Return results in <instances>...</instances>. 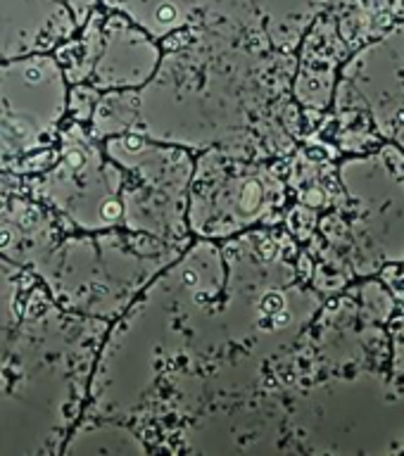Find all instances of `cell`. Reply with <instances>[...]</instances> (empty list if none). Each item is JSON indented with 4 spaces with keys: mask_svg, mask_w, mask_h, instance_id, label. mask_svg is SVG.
Listing matches in <instances>:
<instances>
[{
    "mask_svg": "<svg viewBox=\"0 0 404 456\" xmlns=\"http://www.w3.org/2000/svg\"><path fill=\"white\" fill-rule=\"evenodd\" d=\"M103 321L64 316L53 302L20 319L0 356V454L60 452L78 419Z\"/></svg>",
    "mask_w": 404,
    "mask_h": 456,
    "instance_id": "obj_1",
    "label": "cell"
},
{
    "mask_svg": "<svg viewBox=\"0 0 404 456\" xmlns=\"http://www.w3.org/2000/svg\"><path fill=\"white\" fill-rule=\"evenodd\" d=\"M70 112V81L57 55L0 64V171L50 152Z\"/></svg>",
    "mask_w": 404,
    "mask_h": 456,
    "instance_id": "obj_2",
    "label": "cell"
},
{
    "mask_svg": "<svg viewBox=\"0 0 404 456\" xmlns=\"http://www.w3.org/2000/svg\"><path fill=\"white\" fill-rule=\"evenodd\" d=\"M84 31L88 34L86 27ZM71 43L81 48V57L57 55L64 77L93 91H136L148 84L162 57L155 38L121 14L93 28L88 38H71Z\"/></svg>",
    "mask_w": 404,
    "mask_h": 456,
    "instance_id": "obj_3",
    "label": "cell"
},
{
    "mask_svg": "<svg viewBox=\"0 0 404 456\" xmlns=\"http://www.w3.org/2000/svg\"><path fill=\"white\" fill-rule=\"evenodd\" d=\"M95 7L98 0H0V64L60 50Z\"/></svg>",
    "mask_w": 404,
    "mask_h": 456,
    "instance_id": "obj_4",
    "label": "cell"
},
{
    "mask_svg": "<svg viewBox=\"0 0 404 456\" xmlns=\"http://www.w3.org/2000/svg\"><path fill=\"white\" fill-rule=\"evenodd\" d=\"M210 0H105V5L153 38H171L191 27Z\"/></svg>",
    "mask_w": 404,
    "mask_h": 456,
    "instance_id": "obj_5",
    "label": "cell"
},
{
    "mask_svg": "<svg viewBox=\"0 0 404 456\" xmlns=\"http://www.w3.org/2000/svg\"><path fill=\"white\" fill-rule=\"evenodd\" d=\"M62 454H143L145 447L138 435L131 433L112 419L86 416L77 430L70 435V442L60 449Z\"/></svg>",
    "mask_w": 404,
    "mask_h": 456,
    "instance_id": "obj_6",
    "label": "cell"
},
{
    "mask_svg": "<svg viewBox=\"0 0 404 456\" xmlns=\"http://www.w3.org/2000/svg\"><path fill=\"white\" fill-rule=\"evenodd\" d=\"M21 314V271L7 256L0 255V356L12 340Z\"/></svg>",
    "mask_w": 404,
    "mask_h": 456,
    "instance_id": "obj_7",
    "label": "cell"
}]
</instances>
